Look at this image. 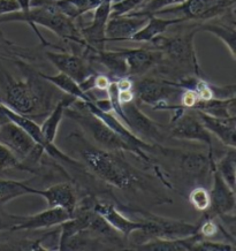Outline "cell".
Returning <instances> with one entry per match:
<instances>
[{"mask_svg": "<svg viewBox=\"0 0 236 251\" xmlns=\"http://www.w3.org/2000/svg\"><path fill=\"white\" fill-rule=\"evenodd\" d=\"M35 195L44 198L48 203V207H62L75 214L78 196H76L74 187L71 183H56L54 186L49 187L48 189L36 188Z\"/></svg>", "mask_w": 236, "mask_h": 251, "instance_id": "cell-20", "label": "cell"}, {"mask_svg": "<svg viewBox=\"0 0 236 251\" xmlns=\"http://www.w3.org/2000/svg\"><path fill=\"white\" fill-rule=\"evenodd\" d=\"M215 170L221 175L225 182L235 190V180H236V152L235 149L231 148L224 157L218 161H214Z\"/></svg>", "mask_w": 236, "mask_h": 251, "instance_id": "cell-30", "label": "cell"}, {"mask_svg": "<svg viewBox=\"0 0 236 251\" xmlns=\"http://www.w3.org/2000/svg\"><path fill=\"white\" fill-rule=\"evenodd\" d=\"M146 0H119V1L112 2L111 16L126 15L138 9L144 4Z\"/></svg>", "mask_w": 236, "mask_h": 251, "instance_id": "cell-34", "label": "cell"}, {"mask_svg": "<svg viewBox=\"0 0 236 251\" xmlns=\"http://www.w3.org/2000/svg\"><path fill=\"white\" fill-rule=\"evenodd\" d=\"M201 239L197 233L178 239H159L152 237L137 243L135 249L150 251H192L195 243Z\"/></svg>", "mask_w": 236, "mask_h": 251, "instance_id": "cell-22", "label": "cell"}, {"mask_svg": "<svg viewBox=\"0 0 236 251\" xmlns=\"http://www.w3.org/2000/svg\"><path fill=\"white\" fill-rule=\"evenodd\" d=\"M8 22H26L30 25V28L37 35L43 46H52L54 49L62 50L58 46L50 44L43 35L39 32L37 25H42L49 30L54 32V34L67 42H73L83 46L85 50L90 49L86 42L83 39L79 29L75 25L74 20L65 15L60 9L56 7L54 2H48L39 6H34L26 12L18 11L8 13V14L0 15V25L1 23Z\"/></svg>", "mask_w": 236, "mask_h": 251, "instance_id": "cell-2", "label": "cell"}, {"mask_svg": "<svg viewBox=\"0 0 236 251\" xmlns=\"http://www.w3.org/2000/svg\"><path fill=\"white\" fill-rule=\"evenodd\" d=\"M36 188L30 187L25 181L0 179V207L15 200V198L35 195Z\"/></svg>", "mask_w": 236, "mask_h": 251, "instance_id": "cell-28", "label": "cell"}, {"mask_svg": "<svg viewBox=\"0 0 236 251\" xmlns=\"http://www.w3.org/2000/svg\"><path fill=\"white\" fill-rule=\"evenodd\" d=\"M189 201L199 212H205L210 207V194L204 187H196L190 191Z\"/></svg>", "mask_w": 236, "mask_h": 251, "instance_id": "cell-33", "label": "cell"}, {"mask_svg": "<svg viewBox=\"0 0 236 251\" xmlns=\"http://www.w3.org/2000/svg\"><path fill=\"white\" fill-rule=\"evenodd\" d=\"M185 0H146L144 4H143L138 9H136V11L131 13H128V14L137 16L154 15L157 12L161 11V9L180 5Z\"/></svg>", "mask_w": 236, "mask_h": 251, "instance_id": "cell-32", "label": "cell"}, {"mask_svg": "<svg viewBox=\"0 0 236 251\" xmlns=\"http://www.w3.org/2000/svg\"><path fill=\"white\" fill-rule=\"evenodd\" d=\"M235 247L228 242H218L210 239H203L201 237L195 243L192 251H231L234 250Z\"/></svg>", "mask_w": 236, "mask_h": 251, "instance_id": "cell-35", "label": "cell"}, {"mask_svg": "<svg viewBox=\"0 0 236 251\" xmlns=\"http://www.w3.org/2000/svg\"><path fill=\"white\" fill-rule=\"evenodd\" d=\"M65 115L75 121L83 130L90 135L92 140L97 142L102 149L115 151V152L134 153V150L131 145L127 144V142H125L115 131H113L102 119L86 110L78 99L74 104L65 108Z\"/></svg>", "mask_w": 236, "mask_h": 251, "instance_id": "cell-5", "label": "cell"}, {"mask_svg": "<svg viewBox=\"0 0 236 251\" xmlns=\"http://www.w3.org/2000/svg\"><path fill=\"white\" fill-rule=\"evenodd\" d=\"M75 101L76 98L73 96L66 95L61 97V99H59L58 103L54 105V107L52 108V111L48 114L45 120L43 121V124L39 126L43 137L49 145L54 144L59 126H60V122L65 115V108L71 106Z\"/></svg>", "mask_w": 236, "mask_h": 251, "instance_id": "cell-23", "label": "cell"}, {"mask_svg": "<svg viewBox=\"0 0 236 251\" xmlns=\"http://www.w3.org/2000/svg\"><path fill=\"white\" fill-rule=\"evenodd\" d=\"M214 158L211 159V173L213 176L212 188L209 191L210 194V207L203 212L205 218H219L226 214L234 213L235 210V190H233L221 175L218 173L214 166Z\"/></svg>", "mask_w": 236, "mask_h": 251, "instance_id": "cell-10", "label": "cell"}, {"mask_svg": "<svg viewBox=\"0 0 236 251\" xmlns=\"http://www.w3.org/2000/svg\"><path fill=\"white\" fill-rule=\"evenodd\" d=\"M30 1H31V0H18L21 11H23V12L29 11V9H30V7H31Z\"/></svg>", "mask_w": 236, "mask_h": 251, "instance_id": "cell-38", "label": "cell"}, {"mask_svg": "<svg viewBox=\"0 0 236 251\" xmlns=\"http://www.w3.org/2000/svg\"><path fill=\"white\" fill-rule=\"evenodd\" d=\"M104 0H58L54 4L60 11L72 20H75L85 13L94 12Z\"/></svg>", "mask_w": 236, "mask_h": 251, "instance_id": "cell-29", "label": "cell"}, {"mask_svg": "<svg viewBox=\"0 0 236 251\" xmlns=\"http://www.w3.org/2000/svg\"><path fill=\"white\" fill-rule=\"evenodd\" d=\"M75 214L62 207H49L30 216H23L21 223L13 228V230H37L46 229L51 227L60 226L62 223L74 218Z\"/></svg>", "mask_w": 236, "mask_h": 251, "instance_id": "cell-17", "label": "cell"}, {"mask_svg": "<svg viewBox=\"0 0 236 251\" xmlns=\"http://www.w3.org/2000/svg\"><path fill=\"white\" fill-rule=\"evenodd\" d=\"M85 54H89L88 60L96 61L104 66L107 69L108 76L114 77L115 80L120 77L128 76V68L126 64V59L120 49L116 50H90L85 51Z\"/></svg>", "mask_w": 236, "mask_h": 251, "instance_id": "cell-21", "label": "cell"}, {"mask_svg": "<svg viewBox=\"0 0 236 251\" xmlns=\"http://www.w3.org/2000/svg\"><path fill=\"white\" fill-rule=\"evenodd\" d=\"M236 0H185L180 5L161 9L155 15L174 14L184 21H210L235 11Z\"/></svg>", "mask_w": 236, "mask_h": 251, "instance_id": "cell-6", "label": "cell"}, {"mask_svg": "<svg viewBox=\"0 0 236 251\" xmlns=\"http://www.w3.org/2000/svg\"><path fill=\"white\" fill-rule=\"evenodd\" d=\"M148 16L119 15L111 16L106 25V43L131 41L132 36L145 25Z\"/></svg>", "mask_w": 236, "mask_h": 251, "instance_id": "cell-18", "label": "cell"}, {"mask_svg": "<svg viewBox=\"0 0 236 251\" xmlns=\"http://www.w3.org/2000/svg\"><path fill=\"white\" fill-rule=\"evenodd\" d=\"M45 55L59 72L73 78L79 84H81L96 73L90 64V60L76 54L68 53L64 50H61V52L46 51Z\"/></svg>", "mask_w": 236, "mask_h": 251, "instance_id": "cell-12", "label": "cell"}, {"mask_svg": "<svg viewBox=\"0 0 236 251\" xmlns=\"http://www.w3.org/2000/svg\"><path fill=\"white\" fill-rule=\"evenodd\" d=\"M11 170L25 171L29 173H35L34 170L23 164L9 149L0 142V172H6Z\"/></svg>", "mask_w": 236, "mask_h": 251, "instance_id": "cell-31", "label": "cell"}, {"mask_svg": "<svg viewBox=\"0 0 236 251\" xmlns=\"http://www.w3.org/2000/svg\"><path fill=\"white\" fill-rule=\"evenodd\" d=\"M0 44H2V45H13V43L9 42L8 39L5 37L4 34H2V32L0 31Z\"/></svg>", "mask_w": 236, "mask_h": 251, "instance_id": "cell-39", "label": "cell"}, {"mask_svg": "<svg viewBox=\"0 0 236 251\" xmlns=\"http://www.w3.org/2000/svg\"><path fill=\"white\" fill-rule=\"evenodd\" d=\"M69 140L86 166L104 182L121 190L138 191L148 186L144 175L125 159L124 152L94 147L79 134H72Z\"/></svg>", "mask_w": 236, "mask_h": 251, "instance_id": "cell-1", "label": "cell"}, {"mask_svg": "<svg viewBox=\"0 0 236 251\" xmlns=\"http://www.w3.org/2000/svg\"><path fill=\"white\" fill-rule=\"evenodd\" d=\"M23 216H16L6 212L5 210L0 209V232L5 230H13V228L21 223Z\"/></svg>", "mask_w": 236, "mask_h": 251, "instance_id": "cell-36", "label": "cell"}, {"mask_svg": "<svg viewBox=\"0 0 236 251\" xmlns=\"http://www.w3.org/2000/svg\"><path fill=\"white\" fill-rule=\"evenodd\" d=\"M169 134L176 140L201 142L209 145V149H210L209 152H213L212 134L204 127L195 111L184 110L178 117L172 118Z\"/></svg>", "mask_w": 236, "mask_h": 251, "instance_id": "cell-9", "label": "cell"}, {"mask_svg": "<svg viewBox=\"0 0 236 251\" xmlns=\"http://www.w3.org/2000/svg\"><path fill=\"white\" fill-rule=\"evenodd\" d=\"M136 212L144 218L142 220L144 224V229L139 232H143V235L146 236V240L152 239V237L178 239V237H185L197 233V224L184 223L181 220L157 216L146 211H136Z\"/></svg>", "mask_w": 236, "mask_h": 251, "instance_id": "cell-8", "label": "cell"}, {"mask_svg": "<svg viewBox=\"0 0 236 251\" xmlns=\"http://www.w3.org/2000/svg\"><path fill=\"white\" fill-rule=\"evenodd\" d=\"M8 121H11V120H9L7 114H6L4 104H2V101H0V126H2Z\"/></svg>", "mask_w": 236, "mask_h": 251, "instance_id": "cell-37", "label": "cell"}, {"mask_svg": "<svg viewBox=\"0 0 236 251\" xmlns=\"http://www.w3.org/2000/svg\"><path fill=\"white\" fill-rule=\"evenodd\" d=\"M182 22H184V20L181 18L164 19L159 15H149L145 25L132 36L131 42L150 43L158 36L164 35L169 27Z\"/></svg>", "mask_w": 236, "mask_h": 251, "instance_id": "cell-24", "label": "cell"}, {"mask_svg": "<svg viewBox=\"0 0 236 251\" xmlns=\"http://www.w3.org/2000/svg\"><path fill=\"white\" fill-rule=\"evenodd\" d=\"M0 82L4 85L6 106L28 118H39L49 112L51 96L37 78L28 76L15 80L8 72L0 67Z\"/></svg>", "mask_w": 236, "mask_h": 251, "instance_id": "cell-3", "label": "cell"}, {"mask_svg": "<svg viewBox=\"0 0 236 251\" xmlns=\"http://www.w3.org/2000/svg\"><path fill=\"white\" fill-rule=\"evenodd\" d=\"M113 0H104L94 11L92 21L89 25L79 29L82 37L90 49L103 50L106 44V25L111 18Z\"/></svg>", "mask_w": 236, "mask_h": 251, "instance_id": "cell-14", "label": "cell"}, {"mask_svg": "<svg viewBox=\"0 0 236 251\" xmlns=\"http://www.w3.org/2000/svg\"><path fill=\"white\" fill-rule=\"evenodd\" d=\"M122 108H124L126 118H127V127L131 130L132 134H135L141 140L145 138V140L156 141L157 143H161L165 140V133L161 126L152 119L146 117L136 106L134 100L124 104Z\"/></svg>", "mask_w": 236, "mask_h": 251, "instance_id": "cell-13", "label": "cell"}, {"mask_svg": "<svg viewBox=\"0 0 236 251\" xmlns=\"http://www.w3.org/2000/svg\"><path fill=\"white\" fill-rule=\"evenodd\" d=\"M92 209L99 214L115 232L120 233L125 239H128L131 233L144 229L143 221H134L124 216L112 203L105 201L92 200Z\"/></svg>", "mask_w": 236, "mask_h": 251, "instance_id": "cell-15", "label": "cell"}, {"mask_svg": "<svg viewBox=\"0 0 236 251\" xmlns=\"http://www.w3.org/2000/svg\"><path fill=\"white\" fill-rule=\"evenodd\" d=\"M204 127L217 136L226 147H236V117H215L195 111Z\"/></svg>", "mask_w": 236, "mask_h": 251, "instance_id": "cell-19", "label": "cell"}, {"mask_svg": "<svg viewBox=\"0 0 236 251\" xmlns=\"http://www.w3.org/2000/svg\"><path fill=\"white\" fill-rule=\"evenodd\" d=\"M0 142L26 165V163L37 164L44 153V149L36 143L34 138L23 128L13 121L0 126Z\"/></svg>", "mask_w": 236, "mask_h": 251, "instance_id": "cell-7", "label": "cell"}, {"mask_svg": "<svg viewBox=\"0 0 236 251\" xmlns=\"http://www.w3.org/2000/svg\"><path fill=\"white\" fill-rule=\"evenodd\" d=\"M197 32L198 28L196 27V29L187 34L176 35L173 37L160 35L152 39L150 43L154 44V48L161 52L160 64L165 62L185 74H192L194 76L201 77V66L194 46V38Z\"/></svg>", "mask_w": 236, "mask_h": 251, "instance_id": "cell-4", "label": "cell"}, {"mask_svg": "<svg viewBox=\"0 0 236 251\" xmlns=\"http://www.w3.org/2000/svg\"><path fill=\"white\" fill-rule=\"evenodd\" d=\"M198 31H206L210 32V34L214 35L215 37H218L224 44L227 46V49L231 52L232 58H236V30H235V21L231 22H203L202 25H198Z\"/></svg>", "mask_w": 236, "mask_h": 251, "instance_id": "cell-25", "label": "cell"}, {"mask_svg": "<svg viewBox=\"0 0 236 251\" xmlns=\"http://www.w3.org/2000/svg\"><path fill=\"white\" fill-rule=\"evenodd\" d=\"M179 157H180L179 160L182 170L194 176H203L206 172L211 170V159L213 158V152H209V157L196 152H180Z\"/></svg>", "mask_w": 236, "mask_h": 251, "instance_id": "cell-27", "label": "cell"}, {"mask_svg": "<svg viewBox=\"0 0 236 251\" xmlns=\"http://www.w3.org/2000/svg\"><path fill=\"white\" fill-rule=\"evenodd\" d=\"M235 97L212 98L209 100H199L194 105L191 111H199L203 113L215 115V117H236Z\"/></svg>", "mask_w": 236, "mask_h": 251, "instance_id": "cell-26", "label": "cell"}, {"mask_svg": "<svg viewBox=\"0 0 236 251\" xmlns=\"http://www.w3.org/2000/svg\"><path fill=\"white\" fill-rule=\"evenodd\" d=\"M120 50L127 64L128 76H143L161 62V52L155 48Z\"/></svg>", "mask_w": 236, "mask_h": 251, "instance_id": "cell-16", "label": "cell"}, {"mask_svg": "<svg viewBox=\"0 0 236 251\" xmlns=\"http://www.w3.org/2000/svg\"><path fill=\"white\" fill-rule=\"evenodd\" d=\"M132 91L142 103L155 106L159 103H168L171 99L181 97L184 89L173 85L171 81L144 77L136 82Z\"/></svg>", "mask_w": 236, "mask_h": 251, "instance_id": "cell-11", "label": "cell"}, {"mask_svg": "<svg viewBox=\"0 0 236 251\" xmlns=\"http://www.w3.org/2000/svg\"><path fill=\"white\" fill-rule=\"evenodd\" d=\"M0 101H1V98H0Z\"/></svg>", "mask_w": 236, "mask_h": 251, "instance_id": "cell-40", "label": "cell"}]
</instances>
